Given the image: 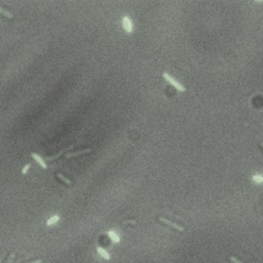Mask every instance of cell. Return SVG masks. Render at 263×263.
<instances>
[{
  "label": "cell",
  "instance_id": "cell-4",
  "mask_svg": "<svg viewBox=\"0 0 263 263\" xmlns=\"http://www.w3.org/2000/svg\"><path fill=\"white\" fill-rule=\"evenodd\" d=\"M89 152H91V148H87V149L81 150V151H77V152L68 153V154H66V157H68V158H70V157H74V156H79V155L86 154V153H89Z\"/></svg>",
  "mask_w": 263,
  "mask_h": 263
},
{
  "label": "cell",
  "instance_id": "cell-2",
  "mask_svg": "<svg viewBox=\"0 0 263 263\" xmlns=\"http://www.w3.org/2000/svg\"><path fill=\"white\" fill-rule=\"evenodd\" d=\"M158 221L162 222V223H165V224H167V225H170V226H172L173 228L177 229V230H179V231H184L185 230L183 226H181V225H179V224L174 223V222H172V221H169V220H167V219H165V218H161V217H160V218H158Z\"/></svg>",
  "mask_w": 263,
  "mask_h": 263
},
{
  "label": "cell",
  "instance_id": "cell-14",
  "mask_svg": "<svg viewBox=\"0 0 263 263\" xmlns=\"http://www.w3.org/2000/svg\"><path fill=\"white\" fill-rule=\"evenodd\" d=\"M29 167H30V165H26V167H25L24 169H23V171H22L23 174H24V175H25V174H27L28 170H29Z\"/></svg>",
  "mask_w": 263,
  "mask_h": 263
},
{
  "label": "cell",
  "instance_id": "cell-3",
  "mask_svg": "<svg viewBox=\"0 0 263 263\" xmlns=\"http://www.w3.org/2000/svg\"><path fill=\"white\" fill-rule=\"evenodd\" d=\"M122 27H123V29L126 30L128 33H130L132 31H133V29H134L133 24H132V22H130V20L128 19V17H123V19H122Z\"/></svg>",
  "mask_w": 263,
  "mask_h": 263
},
{
  "label": "cell",
  "instance_id": "cell-13",
  "mask_svg": "<svg viewBox=\"0 0 263 263\" xmlns=\"http://www.w3.org/2000/svg\"><path fill=\"white\" fill-rule=\"evenodd\" d=\"M229 260H230L232 263H243L241 260H239V259L235 258V257H233V256H230V257H229Z\"/></svg>",
  "mask_w": 263,
  "mask_h": 263
},
{
  "label": "cell",
  "instance_id": "cell-15",
  "mask_svg": "<svg viewBox=\"0 0 263 263\" xmlns=\"http://www.w3.org/2000/svg\"><path fill=\"white\" fill-rule=\"evenodd\" d=\"M13 258H15V253H11L9 256V258H8V260H7V263H11V261L13 260Z\"/></svg>",
  "mask_w": 263,
  "mask_h": 263
},
{
  "label": "cell",
  "instance_id": "cell-9",
  "mask_svg": "<svg viewBox=\"0 0 263 263\" xmlns=\"http://www.w3.org/2000/svg\"><path fill=\"white\" fill-rule=\"evenodd\" d=\"M0 13H1L2 15H4L5 17H8V19H12V17H13V15H12L11 12H9V11H7V10L3 9L1 6H0Z\"/></svg>",
  "mask_w": 263,
  "mask_h": 263
},
{
  "label": "cell",
  "instance_id": "cell-10",
  "mask_svg": "<svg viewBox=\"0 0 263 263\" xmlns=\"http://www.w3.org/2000/svg\"><path fill=\"white\" fill-rule=\"evenodd\" d=\"M252 180L256 183H263V176L261 175H254L252 177Z\"/></svg>",
  "mask_w": 263,
  "mask_h": 263
},
{
  "label": "cell",
  "instance_id": "cell-12",
  "mask_svg": "<svg viewBox=\"0 0 263 263\" xmlns=\"http://www.w3.org/2000/svg\"><path fill=\"white\" fill-rule=\"evenodd\" d=\"M59 216H54V217H52V218L49 219L48 221L46 222V224L47 225H52V224H54L56 222H58L59 221Z\"/></svg>",
  "mask_w": 263,
  "mask_h": 263
},
{
  "label": "cell",
  "instance_id": "cell-7",
  "mask_svg": "<svg viewBox=\"0 0 263 263\" xmlns=\"http://www.w3.org/2000/svg\"><path fill=\"white\" fill-rule=\"evenodd\" d=\"M97 251H98L99 253H100V255H101L102 257H104L105 259H107V260H109V259H110V256H109V254L107 253V252H106L104 249L98 247V248H97Z\"/></svg>",
  "mask_w": 263,
  "mask_h": 263
},
{
  "label": "cell",
  "instance_id": "cell-8",
  "mask_svg": "<svg viewBox=\"0 0 263 263\" xmlns=\"http://www.w3.org/2000/svg\"><path fill=\"white\" fill-rule=\"evenodd\" d=\"M108 235L110 236V239H112L113 241H115V243H118V241H120V239H119V236L117 235V234L114 232V231H109L108 232Z\"/></svg>",
  "mask_w": 263,
  "mask_h": 263
},
{
  "label": "cell",
  "instance_id": "cell-6",
  "mask_svg": "<svg viewBox=\"0 0 263 263\" xmlns=\"http://www.w3.org/2000/svg\"><path fill=\"white\" fill-rule=\"evenodd\" d=\"M31 155H32V157L34 158V159L36 160V161L38 162V163H39V165H41V167H43V169H46V165H45L44 160L42 159V158L40 157L39 155H38V154H36V153H32V154H31Z\"/></svg>",
  "mask_w": 263,
  "mask_h": 263
},
{
  "label": "cell",
  "instance_id": "cell-16",
  "mask_svg": "<svg viewBox=\"0 0 263 263\" xmlns=\"http://www.w3.org/2000/svg\"><path fill=\"white\" fill-rule=\"evenodd\" d=\"M30 263H42V260L41 259H37V260L33 261V262H30Z\"/></svg>",
  "mask_w": 263,
  "mask_h": 263
},
{
  "label": "cell",
  "instance_id": "cell-1",
  "mask_svg": "<svg viewBox=\"0 0 263 263\" xmlns=\"http://www.w3.org/2000/svg\"><path fill=\"white\" fill-rule=\"evenodd\" d=\"M162 77L165 79V80L169 82V83H171L172 84L173 86H174L175 89H177V91H185V87L184 86L182 85V84L180 83L179 81L178 80H176V79L174 78V77H172L171 75H169V74L167 73V72H163L162 73Z\"/></svg>",
  "mask_w": 263,
  "mask_h": 263
},
{
  "label": "cell",
  "instance_id": "cell-17",
  "mask_svg": "<svg viewBox=\"0 0 263 263\" xmlns=\"http://www.w3.org/2000/svg\"><path fill=\"white\" fill-rule=\"evenodd\" d=\"M260 147L262 148V150H263V143H260Z\"/></svg>",
  "mask_w": 263,
  "mask_h": 263
},
{
  "label": "cell",
  "instance_id": "cell-5",
  "mask_svg": "<svg viewBox=\"0 0 263 263\" xmlns=\"http://www.w3.org/2000/svg\"><path fill=\"white\" fill-rule=\"evenodd\" d=\"M74 146L73 145H71V146H69L68 148H65V149H63V150H61L58 154H56V155H54V156H48V157H46V160H48V161H50V160H54V159H57L58 157H60L62 154H64L65 152H66L67 150H70V149H72Z\"/></svg>",
  "mask_w": 263,
  "mask_h": 263
},
{
  "label": "cell",
  "instance_id": "cell-11",
  "mask_svg": "<svg viewBox=\"0 0 263 263\" xmlns=\"http://www.w3.org/2000/svg\"><path fill=\"white\" fill-rule=\"evenodd\" d=\"M57 177H58V178H60V179H61L62 181H64V182L66 183V184H68V185H72V182H71V181H70V180H68V179H67L66 177H64V176H63V175H62V174H59V173H58V174H57Z\"/></svg>",
  "mask_w": 263,
  "mask_h": 263
}]
</instances>
